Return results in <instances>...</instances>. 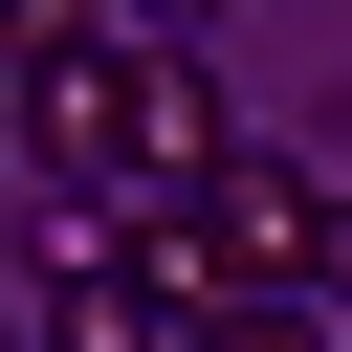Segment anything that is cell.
Returning <instances> with one entry per match:
<instances>
[{
    "mask_svg": "<svg viewBox=\"0 0 352 352\" xmlns=\"http://www.w3.org/2000/svg\"><path fill=\"white\" fill-rule=\"evenodd\" d=\"M308 308L352 330V176H330V242H308Z\"/></svg>",
    "mask_w": 352,
    "mask_h": 352,
    "instance_id": "5",
    "label": "cell"
},
{
    "mask_svg": "<svg viewBox=\"0 0 352 352\" xmlns=\"http://www.w3.org/2000/svg\"><path fill=\"white\" fill-rule=\"evenodd\" d=\"M198 220H220V264H242V286H308V242H330V176H308V154H242V132H220Z\"/></svg>",
    "mask_w": 352,
    "mask_h": 352,
    "instance_id": "2",
    "label": "cell"
},
{
    "mask_svg": "<svg viewBox=\"0 0 352 352\" xmlns=\"http://www.w3.org/2000/svg\"><path fill=\"white\" fill-rule=\"evenodd\" d=\"M44 22H66V0H0V44H44Z\"/></svg>",
    "mask_w": 352,
    "mask_h": 352,
    "instance_id": "7",
    "label": "cell"
},
{
    "mask_svg": "<svg viewBox=\"0 0 352 352\" xmlns=\"http://www.w3.org/2000/svg\"><path fill=\"white\" fill-rule=\"evenodd\" d=\"M44 352H176V308H154V286H132V264H88V286H66V308H44Z\"/></svg>",
    "mask_w": 352,
    "mask_h": 352,
    "instance_id": "3",
    "label": "cell"
},
{
    "mask_svg": "<svg viewBox=\"0 0 352 352\" xmlns=\"http://www.w3.org/2000/svg\"><path fill=\"white\" fill-rule=\"evenodd\" d=\"M330 352H352V330H330Z\"/></svg>",
    "mask_w": 352,
    "mask_h": 352,
    "instance_id": "10",
    "label": "cell"
},
{
    "mask_svg": "<svg viewBox=\"0 0 352 352\" xmlns=\"http://www.w3.org/2000/svg\"><path fill=\"white\" fill-rule=\"evenodd\" d=\"M0 352H44V330H0Z\"/></svg>",
    "mask_w": 352,
    "mask_h": 352,
    "instance_id": "9",
    "label": "cell"
},
{
    "mask_svg": "<svg viewBox=\"0 0 352 352\" xmlns=\"http://www.w3.org/2000/svg\"><path fill=\"white\" fill-rule=\"evenodd\" d=\"M22 66V154L44 176H88V198H176V176H220V88H198V44H154V22H44V44H0Z\"/></svg>",
    "mask_w": 352,
    "mask_h": 352,
    "instance_id": "1",
    "label": "cell"
},
{
    "mask_svg": "<svg viewBox=\"0 0 352 352\" xmlns=\"http://www.w3.org/2000/svg\"><path fill=\"white\" fill-rule=\"evenodd\" d=\"M176 352H330V308L308 286H220V308H176Z\"/></svg>",
    "mask_w": 352,
    "mask_h": 352,
    "instance_id": "4",
    "label": "cell"
},
{
    "mask_svg": "<svg viewBox=\"0 0 352 352\" xmlns=\"http://www.w3.org/2000/svg\"><path fill=\"white\" fill-rule=\"evenodd\" d=\"M0 154H22V66H0Z\"/></svg>",
    "mask_w": 352,
    "mask_h": 352,
    "instance_id": "8",
    "label": "cell"
},
{
    "mask_svg": "<svg viewBox=\"0 0 352 352\" xmlns=\"http://www.w3.org/2000/svg\"><path fill=\"white\" fill-rule=\"evenodd\" d=\"M132 22H154V44H198V22H220V0H132Z\"/></svg>",
    "mask_w": 352,
    "mask_h": 352,
    "instance_id": "6",
    "label": "cell"
}]
</instances>
